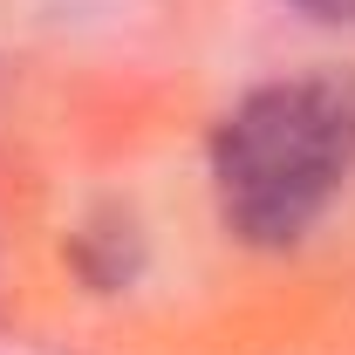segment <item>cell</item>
Masks as SVG:
<instances>
[{
  "label": "cell",
  "mask_w": 355,
  "mask_h": 355,
  "mask_svg": "<svg viewBox=\"0 0 355 355\" xmlns=\"http://www.w3.org/2000/svg\"><path fill=\"white\" fill-rule=\"evenodd\" d=\"M287 7H301L308 21H328V28H355V0H287Z\"/></svg>",
  "instance_id": "2"
},
{
  "label": "cell",
  "mask_w": 355,
  "mask_h": 355,
  "mask_svg": "<svg viewBox=\"0 0 355 355\" xmlns=\"http://www.w3.org/2000/svg\"><path fill=\"white\" fill-rule=\"evenodd\" d=\"M355 178V89L287 76L239 96L212 130V198L239 246L287 253Z\"/></svg>",
  "instance_id": "1"
}]
</instances>
